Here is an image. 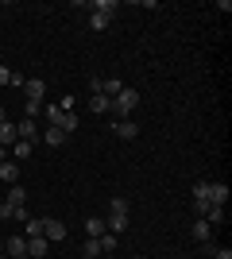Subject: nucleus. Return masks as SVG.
Returning <instances> with one entry per match:
<instances>
[{
  "instance_id": "obj_11",
  "label": "nucleus",
  "mask_w": 232,
  "mask_h": 259,
  "mask_svg": "<svg viewBox=\"0 0 232 259\" xmlns=\"http://www.w3.org/2000/svg\"><path fill=\"white\" fill-rule=\"evenodd\" d=\"M43 140H47V147H62V143L70 140L62 128H55V124H47V132H43Z\"/></svg>"
},
{
  "instance_id": "obj_29",
  "label": "nucleus",
  "mask_w": 232,
  "mask_h": 259,
  "mask_svg": "<svg viewBox=\"0 0 232 259\" xmlns=\"http://www.w3.org/2000/svg\"><path fill=\"white\" fill-rule=\"evenodd\" d=\"M213 259H232V251L228 248H217V251H213Z\"/></svg>"
},
{
  "instance_id": "obj_1",
  "label": "nucleus",
  "mask_w": 232,
  "mask_h": 259,
  "mask_svg": "<svg viewBox=\"0 0 232 259\" xmlns=\"http://www.w3.org/2000/svg\"><path fill=\"white\" fill-rule=\"evenodd\" d=\"M135 105H140V93H135V89H128V85H124L120 93L112 97V112H116V120H132Z\"/></svg>"
},
{
  "instance_id": "obj_26",
  "label": "nucleus",
  "mask_w": 232,
  "mask_h": 259,
  "mask_svg": "<svg viewBox=\"0 0 232 259\" xmlns=\"http://www.w3.org/2000/svg\"><path fill=\"white\" fill-rule=\"evenodd\" d=\"M23 225H27V228H23V236H43V221H35V217H31V221H23Z\"/></svg>"
},
{
  "instance_id": "obj_10",
  "label": "nucleus",
  "mask_w": 232,
  "mask_h": 259,
  "mask_svg": "<svg viewBox=\"0 0 232 259\" xmlns=\"http://www.w3.org/2000/svg\"><path fill=\"white\" fill-rule=\"evenodd\" d=\"M112 132H116L120 140H135V136H140V128H135V120H116V124H112Z\"/></svg>"
},
{
  "instance_id": "obj_17",
  "label": "nucleus",
  "mask_w": 232,
  "mask_h": 259,
  "mask_svg": "<svg viewBox=\"0 0 232 259\" xmlns=\"http://www.w3.org/2000/svg\"><path fill=\"white\" fill-rule=\"evenodd\" d=\"M0 182L16 186V182H20V166H16V162H0Z\"/></svg>"
},
{
  "instance_id": "obj_2",
  "label": "nucleus",
  "mask_w": 232,
  "mask_h": 259,
  "mask_svg": "<svg viewBox=\"0 0 232 259\" xmlns=\"http://www.w3.org/2000/svg\"><path fill=\"white\" fill-rule=\"evenodd\" d=\"M47 120H51L55 128H62L66 136L77 132V112H66V108H58V105H47Z\"/></svg>"
},
{
  "instance_id": "obj_15",
  "label": "nucleus",
  "mask_w": 232,
  "mask_h": 259,
  "mask_svg": "<svg viewBox=\"0 0 232 259\" xmlns=\"http://www.w3.org/2000/svg\"><path fill=\"white\" fill-rule=\"evenodd\" d=\"M224 201H228V186H224V182H213L209 186V205H224Z\"/></svg>"
},
{
  "instance_id": "obj_24",
  "label": "nucleus",
  "mask_w": 232,
  "mask_h": 259,
  "mask_svg": "<svg viewBox=\"0 0 232 259\" xmlns=\"http://www.w3.org/2000/svg\"><path fill=\"white\" fill-rule=\"evenodd\" d=\"M12 155H16V159H27V155H31V143H23V140H16V143H12Z\"/></svg>"
},
{
  "instance_id": "obj_13",
  "label": "nucleus",
  "mask_w": 232,
  "mask_h": 259,
  "mask_svg": "<svg viewBox=\"0 0 232 259\" xmlns=\"http://www.w3.org/2000/svg\"><path fill=\"white\" fill-rule=\"evenodd\" d=\"M16 140H20V136H16V124H12V120H4V124H0V147L8 151Z\"/></svg>"
},
{
  "instance_id": "obj_30",
  "label": "nucleus",
  "mask_w": 232,
  "mask_h": 259,
  "mask_svg": "<svg viewBox=\"0 0 232 259\" xmlns=\"http://www.w3.org/2000/svg\"><path fill=\"white\" fill-rule=\"evenodd\" d=\"M4 120H8V112H4V105H0V124H4Z\"/></svg>"
},
{
  "instance_id": "obj_7",
  "label": "nucleus",
  "mask_w": 232,
  "mask_h": 259,
  "mask_svg": "<svg viewBox=\"0 0 232 259\" xmlns=\"http://www.w3.org/2000/svg\"><path fill=\"white\" fill-rule=\"evenodd\" d=\"M209 186L213 182H198V186H194V209H198V213L209 209Z\"/></svg>"
},
{
  "instance_id": "obj_18",
  "label": "nucleus",
  "mask_w": 232,
  "mask_h": 259,
  "mask_svg": "<svg viewBox=\"0 0 232 259\" xmlns=\"http://www.w3.org/2000/svg\"><path fill=\"white\" fill-rule=\"evenodd\" d=\"M120 89H124V81H120V77H101V93H105V97H116V93H120Z\"/></svg>"
},
{
  "instance_id": "obj_8",
  "label": "nucleus",
  "mask_w": 232,
  "mask_h": 259,
  "mask_svg": "<svg viewBox=\"0 0 232 259\" xmlns=\"http://www.w3.org/2000/svg\"><path fill=\"white\" fill-rule=\"evenodd\" d=\"M105 232H112V236L128 232V213H109V221H105Z\"/></svg>"
},
{
  "instance_id": "obj_25",
  "label": "nucleus",
  "mask_w": 232,
  "mask_h": 259,
  "mask_svg": "<svg viewBox=\"0 0 232 259\" xmlns=\"http://www.w3.org/2000/svg\"><path fill=\"white\" fill-rule=\"evenodd\" d=\"M97 244H101V251H116V236H112V232H101Z\"/></svg>"
},
{
  "instance_id": "obj_33",
  "label": "nucleus",
  "mask_w": 232,
  "mask_h": 259,
  "mask_svg": "<svg viewBox=\"0 0 232 259\" xmlns=\"http://www.w3.org/2000/svg\"><path fill=\"white\" fill-rule=\"evenodd\" d=\"M0 228H4V221H0Z\"/></svg>"
},
{
  "instance_id": "obj_6",
  "label": "nucleus",
  "mask_w": 232,
  "mask_h": 259,
  "mask_svg": "<svg viewBox=\"0 0 232 259\" xmlns=\"http://www.w3.org/2000/svg\"><path fill=\"white\" fill-rule=\"evenodd\" d=\"M16 136L35 147V143H39V124H35V120H20V124H16Z\"/></svg>"
},
{
  "instance_id": "obj_34",
  "label": "nucleus",
  "mask_w": 232,
  "mask_h": 259,
  "mask_svg": "<svg viewBox=\"0 0 232 259\" xmlns=\"http://www.w3.org/2000/svg\"><path fill=\"white\" fill-rule=\"evenodd\" d=\"M0 259H4V251H0Z\"/></svg>"
},
{
  "instance_id": "obj_5",
  "label": "nucleus",
  "mask_w": 232,
  "mask_h": 259,
  "mask_svg": "<svg viewBox=\"0 0 232 259\" xmlns=\"http://www.w3.org/2000/svg\"><path fill=\"white\" fill-rule=\"evenodd\" d=\"M43 236H47V244H58V240H66V225L55 221V217H47L43 221Z\"/></svg>"
},
{
  "instance_id": "obj_22",
  "label": "nucleus",
  "mask_w": 232,
  "mask_h": 259,
  "mask_svg": "<svg viewBox=\"0 0 232 259\" xmlns=\"http://www.w3.org/2000/svg\"><path fill=\"white\" fill-rule=\"evenodd\" d=\"M101 232H105V221H97V217H89V221H85V236H89V240H97Z\"/></svg>"
},
{
  "instance_id": "obj_31",
  "label": "nucleus",
  "mask_w": 232,
  "mask_h": 259,
  "mask_svg": "<svg viewBox=\"0 0 232 259\" xmlns=\"http://www.w3.org/2000/svg\"><path fill=\"white\" fill-rule=\"evenodd\" d=\"M0 162H8V151H4V147H0Z\"/></svg>"
},
{
  "instance_id": "obj_16",
  "label": "nucleus",
  "mask_w": 232,
  "mask_h": 259,
  "mask_svg": "<svg viewBox=\"0 0 232 259\" xmlns=\"http://www.w3.org/2000/svg\"><path fill=\"white\" fill-rule=\"evenodd\" d=\"M194 240H198V244L213 240V228H209V221H205V217H198V221H194Z\"/></svg>"
},
{
  "instance_id": "obj_14",
  "label": "nucleus",
  "mask_w": 232,
  "mask_h": 259,
  "mask_svg": "<svg viewBox=\"0 0 232 259\" xmlns=\"http://www.w3.org/2000/svg\"><path fill=\"white\" fill-rule=\"evenodd\" d=\"M8 255L12 259H23V255H27V236H8Z\"/></svg>"
},
{
  "instance_id": "obj_3",
  "label": "nucleus",
  "mask_w": 232,
  "mask_h": 259,
  "mask_svg": "<svg viewBox=\"0 0 232 259\" xmlns=\"http://www.w3.org/2000/svg\"><path fill=\"white\" fill-rule=\"evenodd\" d=\"M23 97L43 105V97H47V81H43V77H23Z\"/></svg>"
},
{
  "instance_id": "obj_12",
  "label": "nucleus",
  "mask_w": 232,
  "mask_h": 259,
  "mask_svg": "<svg viewBox=\"0 0 232 259\" xmlns=\"http://www.w3.org/2000/svg\"><path fill=\"white\" fill-rule=\"evenodd\" d=\"M89 112H97V116H105V112H112V101L105 97V93H93V97H89Z\"/></svg>"
},
{
  "instance_id": "obj_21",
  "label": "nucleus",
  "mask_w": 232,
  "mask_h": 259,
  "mask_svg": "<svg viewBox=\"0 0 232 259\" xmlns=\"http://www.w3.org/2000/svg\"><path fill=\"white\" fill-rule=\"evenodd\" d=\"M201 217L209 221V228H217V225H221V221H224V205H209V209H205V213H201Z\"/></svg>"
},
{
  "instance_id": "obj_19",
  "label": "nucleus",
  "mask_w": 232,
  "mask_h": 259,
  "mask_svg": "<svg viewBox=\"0 0 232 259\" xmlns=\"http://www.w3.org/2000/svg\"><path fill=\"white\" fill-rule=\"evenodd\" d=\"M0 85H20L23 89V74H16V70H8V66L0 62Z\"/></svg>"
},
{
  "instance_id": "obj_23",
  "label": "nucleus",
  "mask_w": 232,
  "mask_h": 259,
  "mask_svg": "<svg viewBox=\"0 0 232 259\" xmlns=\"http://www.w3.org/2000/svg\"><path fill=\"white\" fill-rule=\"evenodd\" d=\"M109 16H105V12H93V16H89V27H93V31H105V27H109Z\"/></svg>"
},
{
  "instance_id": "obj_27",
  "label": "nucleus",
  "mask_w": 232,
  "mask_h": 259,
  "mask_svg": "<svg viewBox=\"0 0 232 259\" xmlns=\"http://www.w3.org/2000/svg\"><path fill=\"white\" fill-rule=\"evenodd\" d=\"M109 213H128V197H109Z\"/></svg>"
},
{
  "instance_id": "obj_4",
  "label": "nucleus",
  "mask_w": 232,
  "mask_h": 259,
  "mask_svg": "<svg viewBox=\"0 0 232 259\" xmlns=\"http://www.w3.org/2000/svg\"><path fill=\"white\" fill-rule=\"evenodd\" d=\"M0 221L23 225V221H31V213H27V205H8V201H0Z\"/></svg>"
},
{
  "instance_id": "obj_9",
  "label": "nucleus",
  "mask_w": 232,
  "mask_h": 259,
  "mask_svg": "<svg viewBox=\"0 0 232 259\" xmlns=\"http://www.w3.org/2000/svg\"><path fill=\"white\" fill-rule=\"evenodd\" d=\"M47 248H51V244H47V236H27V255H31V259H43Z\"/></svg>"
},
{
  "instance_id": "obj_28",
  "label": "nucleus",
  "mask_w": 232,
  "mask_h": 259,
  "mask_svg": "<svg viewBox=\"0 0 232 259\" xmlns=\"http://www.w3.org/2000/svg\"><path fill=\"white\" fill-rule=\"evenodd\" d=\"M93 12H105V16L112 20V12H116V0H97V4H93Z\"/></svg>"
},
{
  "instance_id": "obj_32",
  "label": "nucleus",
  "mask_w": 232,
  "mask_h": 259,
  "mask_svg": "<svg viewBox=\"0 0 232 259\" xmlns=\"http://www.w3.org/2000/svg\"><path fill=\"white\" fill-rule=\"evenodd\" d=\"M170 259H186V255H170Z\"/></svg>"
},
{
  "instance_id": "obj_20",
  "label": "nucleus",
  "mask_w": 232,
  "mask_h": 259,
  "mask_svg": "<svg viewBox=\"0 0 232 259\" xmlns=\"http://www.w3.org/2000/svg\"><path fill=\"white\" fill-rule=\"evenodd\" d=\"M4 201H8V205H27V190H23L20 182L8 186V197H4Z\"/></svg>"
}]
</instances>
